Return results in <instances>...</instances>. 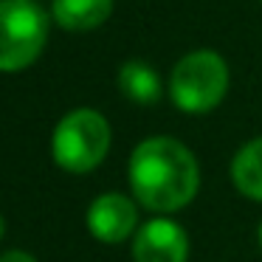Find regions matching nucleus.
<instances>
[{"mask_svg":"<svg viewBox=\"0 0 262 262\" xmlns=\"http://www.w3.org/2000/svg\"><path fill=\"white\" fill-rule=\"evenodd\" d=\"M231 183L239 194L262 200V136L248 141L231 161Z\"/></svg>","mask_w":262,"mask_h":262,"instance_id":"9","label":"nucleus"},{"mask_svg":"<svg viewBox=\"0 0 262 262\" xmlns=\"http://www.w3.org/2000/svg\"><path fill=\"white\" fill-rule=\"evenodd\" d=\"M133 198L155 214H172L189 206L200 186V169L192 149L169 136H152L130 155Z\"/></svg>","mask_w":262,"mask_h":262,"instance_id":"1","label":"nucleus"},{"mask_svg":"<svg viewBox=\"0 0 262 262\" xmlns=\"http://www.w3.org/2000/svg\"><path fill=\"white\" fill-rule=\"evenodd\" d=\"M116 82H119V91L136 104H155L164 96L158 71L149 62H141V59H130V62L121 65Z\"/></svg>","mask_w":262,"mask_h":262,"instance_id":"8","label":"nucleus"},{"mask_svg":"<svg viewBox=\"0 0 262 262\" xmlns=\"http://www.w3.org/2000/svg\"><path fill=\"white\" fill-rule=\"evenodd\" d=\"M110 149V124L99 110L76 107L57 121L51 136L54 164L65 172H93Z\"/></svg>","mask_w":262,"mask_h":262,"instance_id":"2","label":"nucleus"},{"mask_svg":"<svg viewBox=\"0 0 262 262\" xmlns=\"http://www.w3.org/2000/svg\"><path fill=\"white\" fill-rule=\"evenodd\" d=\"M133 259L136 262H186L189 237L175 220L155 217L138 226L133 239Z\"/></svg>","mask_w":262,"mask_h":262,"instance_id":"6","label":"nucleus"},{"mask_svg":"<svg viewBox=\"0 0 262 262\" xmlns=\"http://www.w3.org/2000/svg\"><path fill=\"white\" fill-rule=\"evenodd\" d=\"M259 245H262V223H259Z\"/></svg>","mask_w":262,"mask_h":262,"instance_id":"12","label":"nucleus"},{"mask_svg":"<svg viewBox=\"0 0 262 262\" xmlns=\"http://www.w3.org/2000/svg\"><path fill=\"white\" fill-rule=\"evenodd\" d=\"M51 14L65 31H93L113 14V0H54Z\"/></svg>","mask_w":262,"mask_h":262,"instance_id":"7","label":"nucleus"},{"mask_svg":"<svg viewBox=\"0 0 262 262\" xmlns=\"http://www.w3.org/2000/svg\"><path fill=\"white\" fill-rule=\"evenodd\" d=\"M138 200H130L121 192H104L88 209V231L99 243H124L133 231H138Z\"/></svg>","mask_w":262,"mask_h":262,"instance_id":"5","label":"nucleus"},{"mask_svg":"<svg viewBox=\"0 0 262 262\" xmlns=\"http://www.w3.org/2000/svg\"><path fill=\"white\" fill-rule=\"evenodd\" d=\"M228 65L214 51H192L172 68L169 96L178 110L189 116H203L223 102L228 91Z\"/></svg>","mask_w":262,"mask_h":262,"instance_id":"4","label":"nucleus"},{"mask_svg":"<svg viewBox=\"0 0 262 262\" xmlns=\"http://www.w3.org/2000/svg\"><path fill=\"white\" fill-rule=\"evenodd\" d=\"M48 29L37 0H0V74L31 68L48 42Z\"/></svg>","mask_w":262,"mask_h":262,"instance_id":"3","label":"nucleus"},{"mask_svg":"<svg viewBox=\"0 0 262 262\" xmlns=\"http://www.w3.org/2000/svg\"><path fill=\"white\" fill-rule=\"evenodd\" d=\"M0 262H37V259L31 254H26V251L12 248V251H3V254H0Z\"/></svg>","mask_w":262,"mask_h":262,"instance_id":"10","label":"nucleus"},{"mask_svg":"<svg viewBox=\"0 0 262 262\" xmlns=\"http://www.w3.org/2000/svg\"><path fill=\"white\" fill-rule=\"evenodd\" d=\"M3 231H6V220H3V214H0V239H3Z\"/></svg>","mask_w":262,"mask_h":262,"instance_id":"11","label":"nucleus"}]
</instances>
